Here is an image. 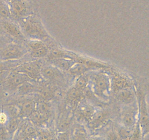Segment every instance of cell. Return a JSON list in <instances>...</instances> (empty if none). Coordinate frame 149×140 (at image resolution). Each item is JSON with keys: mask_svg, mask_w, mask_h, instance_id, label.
<instances>
[{"mask_svg": "<svg viewBox=\"0 0 149 140\" xmlns=\"http://www.w3.org/2000/svg\"><path fill=\"white\" fill-rule=\"evenodd\" d=\"M88 87L93 94L101 102H106L110 99L112 93L110 75L105 71L101 70L92 71Z\"/></svg>", "mask_w": 149, "mask_h": 140, "instance_id": "1", "label": "cell"}, {"mask_svg": "<svg viewBox=\"0 0 149 140\" xmlns=\"http://www.w3.org/2000/svg\"><path fill=\"white\" fill-rule=\"evenodd\" d=\"M20 27L26 39H38L45 42L51 39L40 18L34 15H30L20 20Z\"/></svg>", "mask_w": 149, "mask_h": 140, "instance_id": "2", "label": "cell"}, {"mask_svg": "<svg viewBox=\"0 0 149 140\" xmlns=\"http://www.w3.org/2000/svg\"><path fill=\"white\" fill-rule=\"evenodd\" d=\"M138 105V123L142 131L143 137L149 134V106L147 102L146 88L140 83L135 82Z\"/></svg>", "mask_w": 149, "mask_h": 140, "instance_id": "3", "label": "cell"}, {"mask_svg": "<svg viewBox=\"0 0 149 140\" xmlns=\"http://www.w3.org/2000/svg\"><path fill=\"white\" fill-rule=\"evenodd\" d=\"M27 53V49L24 45L10 42L0 49V61H20Z\"/></svg>", "mask_w": 149, "mask_h": 140, "instance_id": "4", "label": "cell"}, {"mask_svg": "<svg viewBox=\"0 0 149 140\" xmlns=\"http://www.w3.org/2000/svg\"><path fill=\"white\" fill-rule=\"evenodd\" d=\"M96 110L95 106L86 99H82L74 109V120L77 121V123L86 125L90 122Z\"/></svg>", "mask_w": 149, "mask_h": 140, "instance_id": "5", "label": "cell"}, {"mask_svg": "<svg viewBox=\"0 0 149 140\" xmlns=\"http://www.w3.org/2000/svg\"><path fill=\"white\" fill-rule=\"evenodd\" d=\"M43 65L41 60H33L21 62L17 66L13 69V70L26 74L32 81L38 82L41 79V69Z\"/></svg>", "mask_w": 149, "mask_h": 140, "instance_id": "6", "label": "cell"}, {"mask_svg": "<svg viewBox=\"0 0 149 140\" xmlns=\"http://www.w3.org/2000/svg\"><path fill=\"white\" fill-rule=\"evenodd\" d=\"M24 45L27 49L28 53L35 60L47 58L51 50L46 42L38 39H28Z\"/></svg>", "mask_w": 149, "mask_h": 140, "instance_id": "7", "label": "cell"}, {"mask_svg": "<svg viewBox=\"0 0 149 140\" xmlns=\"http://www.w3.org/2000/svg\"><path fill=\"white\" fill-rule=\"evenodd\" d=\"M138 114L137 102L127 106H121L118 123L127 128H134L138 123Z\"/></svg>", "mask_w": 149, "mask_h": 140, "instance_id": "8", "label": "cell"}, {"mask_svg": "<svg viewBox=\"0 0 149 140\" xmlns=\"http://www.w3.org/2000/svg\"><path fill=\"white\" fill-rule=\"evenodd\" d=\"M111 111L108 109H97L90 122L85 125L87 131H95L106 126L110 122Z\"/></svg>", "mask_w": 149, "mask_h": 140, "instance_id": "9", "label": "cell"}, {"mask_svg": "<svg viewBox=\"0 0 149 140\" xmlns=\"http://www.w3.org/2000/svg\"><path fill=\"white\" fill-rule=\"evenodd\" d=\"M41 78L48 83L56 85L63 84L65 81V75L63 71L49 64L42 66Z\"/></svg>", "mask_w": 149, "mask_h": 140, "instance_id": "10", "label": "cell"}, {"mask_svg": "<svg viewBox=\"0 0 149 140\" xmlns=\"http://www.w3.org/2000/svg\"><path fill=\"white\" fill-rule=\"evenodd\" d=\"M112 93H116L126 88L135 87V81L127 74L113 71L110 76Z\"/></svg>", "mask_w": 149, "mask_h": 140, "instance_id": "11", "label": "cell"}, {"mask_svg": "<svg viewBox=\"0 0 149 140\" xmlns=\"http://www.w3.org/2000/svg\"><path fill=\"white\" fill-rule=\"evenodd\" d=\"M27 81H32L28 76L22 73L17 72L15 70H11L7 76L5 82L3 84L2 88L6 93H13L16 92L17 88Z\"/></svg>", "mask_w": 149, "mask_h": 140, "instance_id": "12", "label": "cell"}, {"mask_svg": "<svg viewBox=\"0 0 149 140\" xmlns=\"http://www.w3.org/2000/svg\"><path fill=\"white\" fill-rule=\"evenodd\" d=\"M11 17L16 20H22L30 15L29 6L24 0H11L9 3Z\"/></svg>", "mask_w": 149, "mask_h": 140, "instance_id": "13", "label": "cell"}, {"mask_svg": "<svg viewBox=\"0 0 149 140\" xmlns=\"http://www.w3.org/2000/svg\"><path fill=\"white\" fill-rule=\"evenodd\" d=\"M73 61L75 63H79L88 67L91 71H97L98 70H109L110 65L102 61H97L94 58H89L87 56H83V55H78V54H74Z\"/></svg>", "mask_w": 149, "mask_h": 140, "instance_id": "14", "label": "cell"}, {"mask_svg": "<svg viewBox=\"0 0 149 140\" xmlns=\"http://www.w3.org/2000/svg\"><path fill=\"white\" fill-rule=\"evenodd\" d=\"M3 29L6 34L16 41L17 43L24 45L27 39L23 34L20 26L10 21H4L3 23Z\"/></svg>", "mask_w": 149, "mask_h": 140, "instance_id": "15", "label": "cell"}, {"mask_svg": "<svg viewBox=\"0 0 149 140\" xmlns=\"http://www.w3.org/2000/svg\"><path fill=\"white\" fill-rule=\"evenodd\" d=\"M115 99L120 106H127L137 102L135 87L126 88L115 93Z\"/></svg>", "mask_w": 149, "mask_h": 140, "instance_id": "16", "label": "cell"}, {"mask_svg": "<svg viewBox=\"0 0 149 140\" xmlns=\"http://www.w3.org/2000/svg\"><path fill=\"white\" fill-rule=\"evenodd\" d=\"M74 113L71 111H63L58 117L56 123L57 133L65 132L71 129L74 125Z\"/></svg>", "mask_w": 149, "mask_h": 140, "instance_id": "17", "label": "cell"}, {"mask_svg": "<svg viewBox=\"0 0 149 140\" xmlns=\"http://www.w3.org/2000/svg\"><path fill=\"white\" fill-rule=\"evenodd\" d=\"M36 102L33 99H28L22 102L17 107V115L21 119L28 118L36 109Z\"/></svg>", "mask_w": 149, "mask_h": 140, "instance_id": "18", "label": "cell"}, {"mask_svg": "<svg viewBox=\"0 0 149 140\" xmlns=\"http://www.w3.org/2000/svg\"><path fill=\"white\" fill-rule=\"evenodd\" d=\"M84 99V90L79 89L73 86L71 88L67 93L65 96V102H67V104L69 106H74L75 107L79 102H81L82 99Z\"/></svg>", "mask_w": 149, "mask_h": 140, "instance_id": "19", "label": "cell"}, {"mask_svg": "<svg viewBox=\"0 0 149 140\" xmlns=\"http://www.w3.org/2000/svg\"><path fill=\"white\" fill-rule=\"evenodd\" d=\"M11 112V115L9 114L10 118H9L8 122H7V125H6L5 126L6 128H7V131H8L9 134L11 136L12 139H13V138H14L17 129H18L19 127H20V123H21L23 119L19 118L16 111H12Z\"/></svg>", "mask_w": 149, "mask_h": 140, "instance_id": "20", "label": "cell"}, {"mask_svg": "<svg viewBox=\"0 0 149 140\" xmlns=\"http://www.w3.org/2000/svg\"><path fill=\"white\" fill-rule=\"evenodd\" d=\"M89 137L88 131L85 125L79 123L74 124L71 129L70 140H87Z\"/></svg>", "mask_w": 149, "mask_h": 140, "instance_id": "21", "label": "cell"}, {"mask_svg": "<svg viewBox=\"0 0 149 140\" xmlns=\"http://www.w3.org/2000/svg\"><path fill=\"white\" fill-rule=\"evenodd\" d=\"M74 54H75V52L61 49V48H55L50 50L46 59L47 61L53 59H57V58H66V59L73 60Z\"/></svg>", "mask_w": 149, "mask_h": 140, "instance_id": "22", "label": "cell"}, {"mask_svg": "<svg viewBox=\"0 0 149 140\" xmlns=\"http://www.w3.org/2000/svg\"><path fill=\"white\" fill-rule=\"evenodd\" d=\"M47 62L48 64L57 67L63 72L68 71L70 69V68L75 64V62L73 60L66 59V58H57V59L51 60Z\"/></svg>", "mask_w": 149, "mask_h": 140, "instance_id": "23", "label": "cell"}, {"mask_svg": "<svg viewBox=\"0 0 149 140\" xmlns=\"http://www.w3.org/2000/svg\"><path fill=\"white\" fill-rule=\"evenodd\" d=\"M89 71H91V70L88 67L79 63H75L67 72H68V76L74 80L78 77Z\"/></svg>", "mask_w": 149, "mask_h": 140, "instance_id": "24", "label": "cell"}, {"mask_svg": "<svg viewBox=\"0 0 149 140\" xmlns=\"http://www.w3.org/2000/svg\"><path fill=\"white\" fill-rule=\"evenodd\" d=\"M33 81H27L23 83L17 88L16 93L21 96H27L37 92V87L32 83Z\"/></svg>", "mask_w": 149, "mask_h": 140, "instance_id": "25", "label": "cell"}, {"mask_svg": "<svg viewBox=\"0 0 149 140\" xmlns=\"http://www.w3.org/2000/svg\"><path fill=\"white\" fill-rule=\"evenodd\" d=\"M36 109L39 111L40 113L46 116L47 118L51 119L53 113L52 107L49 103H48L46 101H39L36 102Z\"/></svg>", "mask_w": 149, "mask_h": 140, "instance_id": "26", "label": "cell"}, {"mask_svg": "<svg viewBox=\"0 0 149 140\" xmlns=\"http://www.w3.org/2000/svg\"><path fill=\"white\" fill-rule=\"evenodd\" d=\"M37 128L36 140H56L57 133H55L49 128Z\"/></svg>", "mask_w": 149, "mask_h": 140, "instance_id": "27", "label": "cell"}, {"mask_svg": "<svg viewBox=\"0 0 149 140\" xmlns=\"http://www.w3.org/2000/svg\"><path fill=\"white\" fill-rule=\"evenodd\" d=\"M114 128L117 133L120 140H130L133 128H127L119 123L114 125Z\"/></svg>", "mask_w": 149, "mask_h": 140, "instance_id": "28", "label": "cell"}, {"mask_svg": "<svg viewBox=\"0 0 149 140\" xmlns=\"http://www.w3.org/2000/svg\"><path fill=\"white\" fill-rule=\"evenodd\" d=\"M91 71L85 73V74H82V75L79 76V77H78L77 78H76L75 80H74V87L79 89H81V90H84V89L89 85L90 72H91Z\"/></svg>", "mask_w": 149, "mask_h": 140, "instance_id": "29", "label": "cell"}, {"mask_svg": "<svg viewBox=\"0 0 149 140\" xmlns=\"http://www.w3.org/2000/svg\"><path fill=\"white\" fill-rule=\"evenodd\" d=\"M106 128V125L105 126ZM104 140H120L119 137L114 128V125H109L105 128L103 136H102Z\"/></svg>", "mask_w": 149, "mask_h": 140, "instance_id": "30", "label": "cell"}, {"mask_svg": "<svg viewBox=\"0 0 149 140\" xmlns=\"http://www.w3.org/2000/svg\"><path fill=\"white\" fill-rule=\"evenodd\" d=\"M20 63V61H0V71L13 70Z\"/></svg>", "mask_w": 149, "mask_h": 140, "instance_id": "31", "label": "cell"}, {"mask_svg": "<svg viewBox=\"0 0 149 140\" xmlns=\"http://www.w3.org/2000/svg\"><path fill=\"white\" fill-rule=\"evenodd\" d=\"M11 17L9 4L4 1L0 3V18L8 19Z\"/></svg>", "mask_w": 149, "mask_h": 140, "instance_id": "32", "label": "cell"}, {"mask_svg": "<svg viewBox=\"0 0 149 140\" xmlns=\"http://www.w3.org/2000/svg\"><path fill=\"white\" fill-rule=\"evenodd\" d=\"M143 139V136L142 131H141V128L138 123H137L132 130L130 140H142Z\"/></svg>", "mask_w": 149, "mask_h": 140, "instance_id": "33", "label": "cell"}, {"mask_svg": "<svg viewBox=\"0 0 149 140\" xmlns=\"http://www.w3.org/2000/svg\"><path fill=\"white\" fill-rule=\"evenodd\" d=\"M0 140H13L5 125H0Z\"/></svg>", "mask_w": 149, "mask_h": 140, "instance_id": "34", "label": "cell"}, {"mask_svg": "<svg viewBox=\"0 0 149 140\" xmlns=\"http://www.w3.org/2000/svg\"><path fill=\"white\" fill-rule=\"evenodd\" d=\"M10 118L9 113L6 111H0V125H6Z\"/></svg>", "mask_w": 149, "mask_h": 140, "instance_id": "35", "label": "cell"}, {"mask_svg": "<svg viewBox=\"0 0 149 140\" xmlns=\"http://www.w3.org/2000/svg\"><path fill=\"white\" fill-rule=\"evenodd\" d=\"M71 136V130L65 132L57 133L56 140H70Z\"/></svg>", "mask_w": 149, "mask_h": 140, "instance_id": "36", "label": "cell"}, {"mask_svg": "<svg viewBox=\"0 0 149 140\" xmlns=\"http://www.w3.org/2000/svg\"><path fill=\"white\" fill-rule=\"evenodd\" d=\"M10 71H11V70L0 71V87H2L3 84H4V82H5L7 76H8V74H10Z\"/></svg>", "mask_w": 149, "mask_h": 140, "instance_id": "37", "label": "cell"}, {"mask_svg": "<svg viewBox=\"0 0 149 140\" xmlns=\"http://www.w3.org/2000/svg\"><path fill=\"white\" fill-rule=\"evenodd\" d=\"M6 92L4 91V90H3L2 87H0V102H1V100H2L3 99H4V93H5Z\"/></svg>", "mask_w": 149, "mask_h": 140, "instance_id": "38", "label": "cell"}, {"mask_svg": "<svg viewBox=\"0 0 149 140\" xmlns=\"http://www.w3.org/2000/svg\"><path fill=\"white\" fill-rule=\"evenodd\" d=\"M87 140H97V136H90Z\"/></svg>", "mask_w": 149, "mask_h": 140, "instance_id": "39", "label": "cell"}, {"mask_svg": "<svg viewBox=\"0 0 149 140\" xmlns=\"http://www.w3.org/2000/svg\"><path fill=\"white\" fill-rule=\"evenodd\" d=\"M97 140H104V139H103L102 136H97Z\"/></svg>", "mask_w": 149, "mask_h": 140, "instance_id": "40", "label": "cell"}, {"mask_svg": "<svg viewBox=\"0 0 149 140\" xmlns=\"http://www.w3.org/2000/svg\"><path fill=\"white\" fill-rule=\"evenodd\" d=\"M34 140H36V139H34Z\"/></svg>", "mask_w": 149, "mask_h": 140, "instance_id": "41", "label": "cell"}]
</instances>
